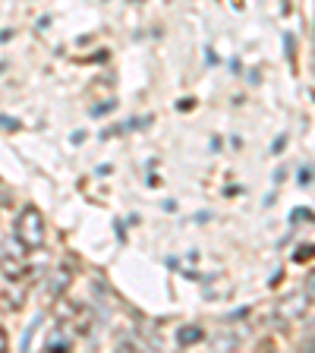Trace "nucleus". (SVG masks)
Segmentation results:
<instances>
[{
    "instance_id": "0eeeda50",
    "label": "nucleus",
    "mask_w": 315,
    "mask_h": 353,
    "mask_svg": "<svg viewBox=\"0 0 315 353\" xmlns=\"http://www.w3.org/2000/svg\"><path fill=\"white\" fill-rule=\"evenodd\" d=\"M0 126H7V130H16L19 123H16V120H10V117H0Z\"/></svg>"
},
{
    "instance_id": "f03ea898",
    "label": "nucleus",
    "mask_w": 315,
    "mask_h": 353,
    "mask_svg": "<svg viewBox=\"0 0 315 353\" xmlns=\"http://www.w3.org/2000/svg\"><path fill=\"white\" fill-rule=\"evenodd\" d=\"M309 306H312V300L306 296V290L303 294H290V296H284V300H278V319L281 322H296V319H303L309 312Z\"/></svg>"
},
{
    "instance_id": "39448f33",
    "label": "nucleus",
    "mask_w": 315,
    "mask_h": 353,
    "mask_svg": "<svg viewBox=\"0 0 315 353\" xmlns=\"http://www.w3.org/2000/svg\"><path fill=\"white\" fill-rule=\"evenodd\" d=\"M306 296H309V300L315 303V268H312V272L306 274Z\"/></svg>"
},
{
    "instance_id": "7ed1b4c3",
    "label": "nucleus",
    "mask_w": 315,
    "mask_h": 353,
    "mask_svg": "<svg viewBox=\"0 0 315 353\" xmlns=\"http://www.w3.org/2000/svg\"><path fill=\"white\" fill-rule=\"evenodd\" d=\"M0 272H3V278L7 281H22L26 278V265H22V259H16V256H3L0 259Z\"/></svg>"
},
{
    "instance_id": "20e7f679",
    "label": "nucleus",
    "mask_w": 315,
    "mask_h": 353,
    "mask_svg": "<svg viewBox=\"0 0 315 353\" xmlns=\"http://www.w3.org/2000/svg\"><path fill=\"white\" fill-rule=\"evenodd\" d=\"M205 338V331L199 328V325H186V328L176 331V344L180 347H190V344H199V341Z\"/></svg>"
},
{
    "instance_id": "423d86ee",
    "label": "nucleus",
    "mask_w": 315,
    "mask_h": 353,
    "mask_svg": "<svg viewBox=\"0 0 315 353\" xmlns=\"http://www.w3.org/2000/svg\"><path fill=\"white\" fill-rule=\"evenodd\" d=\"M10 341H7V331H3V325H0V350H7Z\"/></svg>"
},
{
    "instance_id": "f257e3e1",
    "label": "nucleus",
    "mask_w": 315,
    "mask_h": 353,
    "mask_svg": "<svg viewBox=\"0 0 315 353\" xmlns=\"http://www.w3.org/2000/svg\"><path fill=\"white\" fill-rule=\"evenodd\" d=\"M13 236L26 252H35L44 246V218L38 208L26 205L19 214H16V224H13Z\"/></svg>"
}]
</instances>
